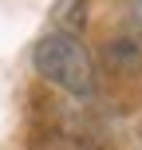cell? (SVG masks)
Wrapping results in <instances>:
<instances>
[{
  "label": "cell",
  "mask_w": 142,
  "mask_h": 150,
  "mask_svg": "<svg viewBox=\"0 0 142 150\" xmlns=\"http://www.w3.org/2000/svg\"><path fill=\"white\" fill-rule=\"evenodd\" d=\"M32 67L44 75L47 83H55L67 95H87L95 83V63L91 52L67 32H52L32 47Z\"/></svg>",
  "instance_id": "6da1fadb"
},
{
  "label": "cell",
  "mask_w": 142,
  "mask_h": 150,
  "mask_svg": "<svg viewBox=\"0 0 142 150\" xmlns=\"http://www.w3.org/2000/svg\"><path fill=\"white\" fill-rule=\"evenodd\" d=\"M55 32H67V36H79L83 24H87V4L83 0H55L52 12H47Z\"/></svg>",
  "instance_id": "7a4b0ae2"
},
{
  "label": "cell",
  "mask_w": 142,
  "mask_h": 150,
  "mask_svg": "<svg viewBox=\"0 0 142 150\" xmlns=\"http://www.w3.org/2000/svg\"><path fill=\"white\" fill-rule=\"evenodd\" d=\"M130 150H142V122L130 130Z\"/></svg>",
  "instance_id": "3957f363"
},
{
  "label": "cell",
  "mask_w": 142,
  "mask_h": 150,
  "mask_svg": "<svg viewBox=\"0 0 142 150\" xmlns=\"http://www.w3.org/2000/svg\"><path fill=\"white\" fill-rule=\"evenodd\" d=\"M138 24H142V4H138Z\"/></svg>",
  "instance_id": "277c9868"
}]
</instances>
